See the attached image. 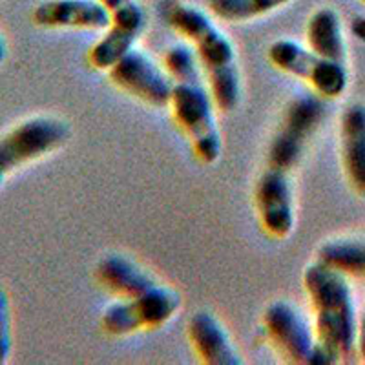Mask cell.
I'll return each instance as SVG.
<instances>
[{"label":"cell","instance_id":"1","mask_svg":"<svg viewBox=\"0 0 365 365\" xmlns=\"http://www.w3.org/2000/svg\"><path fill=\"white\" fill-rule=\"evenodd\" d=\"M303 287L314 311V365H334L356 349V312L347 276L316 262L303 270Z\"/></svg>","mask_w":365,"mask_h":365},{"label":"cell","instance_id":"23","mask_svg":"<svg viewBox=\"0 0 365 365\" xmlns=\"http://www.w3.org/2000/svg\"><path fill=\"white\" fill-rule=\"evenodd\" d=\"M6 55H8V44H6V38L0 34V64L6 61Z\"/></svg>","mask_w":365,"mask_h":365},{"label":"cell","instance_id":"25","mask_svg":"<svg viewBox=\"0 0 365 365\" xmlns=\"http://www.w3.org/2000/svg\"><path fill=\"white\" fill-rule=\"evenodd\" d=\"M360 2H364V4H365V0H360Z\"/></svg>","mask_w":365,"mask_h":365},{"label":"cell","instance_id":"21","mask_svg":"<svg viewBox=\"0 0 365 365\" xmlns=\"http://www.w3.org/2000/svg\"><path fill=\"white\" fill-rule=\"evenodd\" d=\"M356 349H358V354L361 356V360H365V305H364V312H361L360 316V322H358Z\"/></svg>","mask_w":365,"mask_h":365},{"label":"cell","instance_id":"11","mask_svg":"<svg viewBox=\"0 0 365 365\" xmlns=\"http://www.w3.org/2000/svg\"><path fill=\"white\" fill-rule=\"evenodd\" d=\"M256 210L263 232L276 240L291 236L296 225V210L289 172L267 166L256 185Z\"/></svg>","mask_w":365,"mask_h":365},{"label":"cell","instance_id":"8","mask_svg":"<svg viewBox=\"0 0 365 365\" xmlns=\"http://www.w3.org/2000/svg\"><path fill=\"white\" fill-rule=\"evenodd\" d=\"M110 11L112 24L91 46L88 61L96 70L108 71L125 53L135 48L146 26V13L137 0H99Z\"/></svg>","mask_w":365,"mask_h":365},{"label":"cell","instance_id":"15","mask_svg":"<svg viewBox=\"0 0 365 365\" xmlns=\"http://www.w3.org/2000/svg\"><path fill=\"white\" fill-rule=\"evenodd\" d=\"M96 274L101 285L119 298H133L158 285L152 274L120 254L104 256L97 263Z\"/></svg>","mask_w":365,"mask_h":365},{"label":"cell","instance_id":"14","mask_svg":"<svg viewBox=\"0 0 365 365\" xmlns=\"http://www.w3.org/2000/svg\"><path fill=\"white\" fill-rule=\"evenodd\" d=\"M341 163L349 182L365 195V106L353 104L341 115Z\"/></svg>","mask_w":365,"mask_h":365},{"label":"cell","instance_id":"18","mask_svg":"<svg viewBox=\"0 0 365 365\" xmlns=\"http://www.w3.org/2000/svg\"><path fill=\"white\" fill-rule=\"evenodd\" d=\"M292 0H208V11L223 22H249L252 19L263 17Z\"/></svg>","mask_w":365,"mask_h":365},{"label":"cell","instance_id":"17","mask_svg":"<svg viewBox=\"0 0 365 365\" xmlns=\"http://www.w3.org/2000/svg\"><path fill=\"white\" fill-rule=\"evenodd\" d=\"M318 262L345 276H365V240H334L318 249Z\"/></svg>","mask_w":365,"mask_h":365},{"label":"cell","instance_id":"19","mask_svg":"<svg viewBox=\"0 0 365 365\" xmlns=\"http://www.w3.org/2000/svg\"><path fill=\"white\" fill-rule=\"evenodd\" d=\"M163 66L174 84L201 83V64L194 48L187 44H174L163 55Z\"/></svg>","mask_w":365,"mask_h":365},{"label":"cell","instance_id":"6","mask_svg":"<svg viewBox=\"0 0 365 365\" xmlns=\"http://www.w3.org/2000/svg\"><path fill=\"white\" fill-rule=\"evenodd\" d=\"M269 61L285 73L305 81L322 99H336L347 90L344 63L329 61L292 38H279L270 44Z\"/></svg>","mask_w":365,"mask_h":365},{"label":"cell","instance_id":"16","mask_svg":"<svg viewBox=\"0 0 365 365\" xmlns=\"http://www.w3.org/2000/svg\"><path fill=\"white\" fill-rule=\"evenodd\" d=\"M307 44L314 53L344 63L345 61V41L341 34L340 15L332 8H319L312 13L305 28Z\"/></svg>","mask_w":365,"mask_h":365},{"label":"cell","instance_id":"9","mask_svg":"<svg viewBox=\"0 0 365 365\" xmlns=\"http://www.w3.org/2000/svg\"><path fill=\"white\" fill-rule=\"evenodd\" d=\"M108 75L117 88L150 106L165 108L170 104L174 81L145 51L130 50L110 68Z\"/></svg>","mask_w":365,"mask_h":365},{"label":"cell","instance_id":"3","mask_svg":"<svg viewBox=\"0 0 365 365\" xmlns=\"http://www.w3.org/2000/svg\"><path fill=\"white\" fill-rule=\"evenodd\" d=\"M172 115L187 133L194 155L212 165L223 154V139L214 113L212 93L201 83H178L172 91Z\"/></svg>","mask_w":365,"mask_h":365},{"label":"cell","instance_id":"24","mask_svg":"<svg viewBox=\"0 0 365 365\" xmlns=\"http://www.w3.org/2000/svg\"><path fill=\"white\" fill-rule=\"evenodd\" d=\"M6 178H8V175L4 174V172L0 170V187H2V185H4V181H6Z\"/></svg>","mask_w":365,"mask_h":365},{"label":"cell","instance_id":"13","mask_svg":"<svg viewBox=\"0 0 365 365\" xmlns=\"http://www.w3.org/2000/svg\"><path fill=\"white\" fill-rule=\"evenodd\" d=\"M188 338L195 354L207 365H241L240 353L227 329L210 312H197L188 322Z\"/></svg>","mask_w":365,"mask_h":365},{"label":"cell","instance_id":"12","mask_svg":"<svg viewBox=\"0 0 365 365\" xmlns=\"http://www.w3.org/2000/svg\"><path fill=\"white\" fill-rule=\"evenodd\" d=\"M31 22L44 29L106 31L112 17L99 0H44L31 11Z\"/></svg>","mask_w":365,"mask_h":365},{"label":"cell","instance_id":"26","mask_svg":"<svg viewBox=\"0 0 365 365\" xmlns=\"http://www.w3.org/2000/svg\"><path fill=\"white\" fill-rule=\"evenodd\" d=\"M0 2H2V0H0Z\"/></svg>","mask_w":365,"mask_h":365},{"label":"cell","instance_id":"7","mask_svg":"<svg viewBox=\"0 0 365 365\" xmlns=\"http://www.w3.org/2000/svg\"><path fill=\"white\" fill-rule=\"evenodd\" d=\"M324 101L319 96L303 93L294 97L285 110L278 132L269 146L267 166L291 172L302 159L305 146L324 119Z\"/></svg>","mask_w":365,"mask_h":365},{"label":"cell","instance_id":"2","mask_svg":"<svg viewBox=\"0 0 365 365\" xmlns=\"http://www.w3.org/2000/svg\"><path fill=\"white\" fill-rule=\"evenodd\" d=\"M166 21L175 34L187 38L200 58L210 84L216 108L232 112L241 97V77L236 61V48L223 29L197 6L179 4L166 11Z\"/></svg>","mask_w":365,"mask_h":365},{"label":"cell","instance_id":"20","mask_svg":"<svg viewBox=\"0 0 365 365\" xmlns=\"http://www.w3.org/2000/svg\"><path fill=\"white\" fill-rule=\"evenodd\" d=\"M13 349L11 303L6 289L0 285V365L8 364Z\"/></svg>","mask_w":365,"mask_h":365},{"label":"cell","instance_id":"22","mask_svg":"<svg viewBox=\"0 0 365 365\" xmlns=\"http://www.w3.org/2000/svg\"><path fill=\"white\" fill-rule=\"evenodd\" d=\"M351 34L358 38V41L365 42V17H354L351 21Z\"/></svg>","mask_w":365,"mask_h":365},{"label":"cell","instance_id":"4","mask_svg":"<svg viewBox=\"0 0 365 365\" xmlns=\"http://www.w3.org/2000/svg\"><path fill=\"white\" fill-rule=\"evenodd\" d=\"M181 296L172 287L158 283L133 298H120L104 309L101 327L110 336H128L145 329H159L174 318Z\"/></svg>","mask_w":365,"mask_h":365},{"label":"cell","instance_id":"5","mask_svg":"<svg viewBox=\"0 0 365 365\" xmlns=\"http://www.w3.org/2000/svg\"><path fill=\"white\" fill-rule=\"evenodd\" d=\"M70 125L51 115H35L0 135V170L6 175L51 154L70 139Z\"/></svg>","mask_w":365,"mask_h":365},{"label":"cell","instance_id":"10","mask_svg":"<svg viewBox=\"0 0 365 365\" xmlns=\"http://www.w3.org/2000/svg\"><path fill=\"white\" fill-rule=\"evenodd\" d=\"M270 344L287 361L298 365H314L316 336L302 312L285 299H276L263 314Z\"/></svg>","mask_w":365,"mask_h":365}]
</instances>
